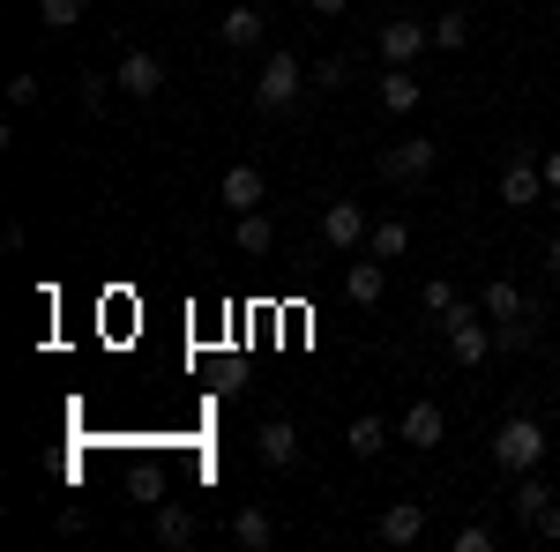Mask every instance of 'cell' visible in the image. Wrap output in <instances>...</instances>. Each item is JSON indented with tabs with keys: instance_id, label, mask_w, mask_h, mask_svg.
Wrapping results in <instances>:
<instances>
[{
	"instance_id": "cell-18",
	"label": "cell",
	"mask_w": 560,
	"mask_h": 552,
	"mask_svg": "<svg viewBox=\"0 0 560 552\" xmlns=\"http://www.w3.org/2000/svg\"><path fill=\"white\" fill-rule=\"evenodd\" d=\"M419 97H427V90H419L411 68H388V75H382V105H388V113H419Z\"/></svg>"
},
{
	"instance_id": "cell-12",
	"label": "cell",
	"mask_w": 560,
	"mask_h": 552,
	"mask_svg": "<svg viewBox=\"0 0 560 552\" xmlns=\"http://www.w3.org/2000/svg\"><path fill=\"white\" fill-rule=\"evenodd\" d=\"M382 292H388V269L374 255H359L345 269V298H351V306H382Z\"/></svg>"
},
{
	"instance_id": "cell-28",
	"label": "cell",
	"mask_w": 560,
	"mask_h": 552,
	"mask_svg": "<svg viewBox=\"0 0 560 552\" xmlns=\"http://www.w3.org/2000/svg\"><path fill=\"white\" fill-rule=\"evenodd\" d=\"M456 552H493V530H486V522H464V530H456Z\"/></svg>"
},
{
	"instance_id": "cell-10",
	"label": "cell",
	"mask_w": 560,
	"mask_h": 552,
	"mask_svg": "<svg viewBox=\"0 0 560 552\" xmlns=\"http://www.w3.org/2000/svg\"><path fill=\"white\" fill-rule=\"evenodd\" d=\"M255 456L269 470H292V463H300V425H292V419H269L255 433Z\"/></svg>"
},
{
	"instance_id": "cell-4",
	"label": "cell",
	"mask_w": 560,
	"mask_h": 552,
	"mask_svg": "<svg viewBox=\"0 0 560 552\" xmlns=\"http://www.w3.org/2000/svg\"><path fill=\"white\" fill-rule=\"evenodd\" d=\"M546 195H553V187H546V165H530V157H509V165H501V202H509V210H538Z\"/></svg>"
},
{
	"instance_id": "cell-13",
	"label": "cell",
	"mask_w": 560,
	"mask_h": 552,
	"mask_svg": "<svg viewBox=\"0 0 560 552\" xmlns=\"http://www.w3.org/2000/svg\"><path fill=\"white\" fill-rule=\"evenodd\" d=\"M261 31H269V15H261V8H247V0H240V8H224V23H217V38L232 45V52L261 45Z\"/></svg>"
},
{
	"instance_id": "cell-8",
	"label": "cell",
	"mask_w": 560,
	"mask_h": 552,
	"mask_svg": "<svg viewBox=\"0 0 560 552\" xmlns=\"http://www.w3.org/2000/svg\"><path fill=\"white\" fill-rule=\"evenodd\" d=\"M441 433H448V411H441V403H427V396L404 403V419H396V441H404V448H441Z\"/></svg>"
},
{
	"instance_id": "cell-6",
	"label": "cell",
	"mask_w": 560,
	"mask_h": 552,
	"mask_svg": "<svg viewBox=\"0 0 560 552\" xmlns=\"http://www.w3.org/2000/svg\"><path fill=\"white\" fill-rule=\"evenodd\" d=\"M382 60L388 68H411V60H419V52H427L433 45V23H411V15H396V23H382Z\"/></svg>"
},
{
	"instance_id": "cell-31",
	"label": "cell",
	"mask_w": 560,
	"mask_h": 552,
	"mask_svg": "<svg viewBox=\"0 0 560 552\" xmlns=\"http://www.w3.org/2000/svg\"><path fill=\"white\" fill-rule=\"evenodd\" d=\"M546 277H553V284H560V232H553V239H546Z\"/></svg>"
},
{
	"instance_id": "cell-16",
	"label": "cell",
	"mask_w": 560,
	"mask_h": 552,
	"mask_svg": "<svg viewBox=\"0 0 560 552\" xmlns=\"http://www.w3.org/2000/svg\"><path fill=\"white\" fill-rule=\"evenodd\" d=\"M478 306H486V321H516V314H538V306H530V298H523L509 277H493V284L478 292Z\"/></svg>"
},
{
	"instance_id": "cell-27",
	"label": "cell",
	"mask_w": 560,
	"mask_h": 552,
	"mask_svg": "<svg viewBox=\"0 0 560 552\" xmlns=\"http://www.w3.org/2000/svg\"><path fill=\"white\" fill-rule=\"evenodd\" d=\"M351 83V60H314V75H306V90H345Z\"/></svg>"
},
{
	"instance_id": "cell-9",
	"label": "cell",
	"mask_w": 560,
	"mask_h": 552,
	"mask_svg": "<svg viewBox=\"0 0 560 552\" xmlns=\"http://www.w3.org/2000/svg\"><path fill=\"white\" fill-rule=\"evenodd\" d=\"M217 195H224L232 216H247V210L269 202V179H261V165H224V187H217Z\"/></svg>"
},
{
	"instance_id": "cell-20",
	"label": "cell",
	"mask_w": 560,
	"mask_h": 552,
	"mask_svg": "<svg viewBox=\"0 0 560 552\" xmlns=\"http://www.w3.org/2000/svg\"><path fill=\"white\" fill-rule=\"evenodd\" d=\"M553 501H560V493L546 485V478H538V470H523V478H516V515H523V522H538V515L553 508Z\"/></svg>"
},
{
	"instance_id": "cell-15",
	"label": "cell",
	"mask_w": 560,
	"mask_h": 552,
	"mask_svg": "<svg viewBox=\"0 0 560 552\" xmlns=\"http://www.w3.org/2000/svg\"><path fill=\"white\" fill-rule=\"evenodd\" d=\"M232 545H240V552H269V545H277V515H269V508H240V515H232Z\"/></svg>"
},
{
	"instance_id": "cell-14",
	"label": "cell",
	"mask_w": 560,
	"mask_h": 552,
	"mask_svg": "<svg viewBox=\"0 0 560 552\" xmlns=\"http://www.w3.org/2000/svg\"><path fill=\"white\" fill-rule=\"evenodd\" d=\"M388 441H396V425H388V419H374V411H359V419L345 425V448H351V456H366V463L382 456Z\"/></svg>"
},
{
	"instance_id": "cell-25",
	"label": "cell",
	"mask_w": 560,
	"mask_h": 552,
	"mask_svg": "<svg viewBox=\"0 0 560 552\" xmlns=\"http://www.w3.org/2000/svg\"><path fill=\"white\" fill-rule=\"evenodd\" d=\"M38 23L45 31H75L83 23V0H38Z\"/></svg>"
},
{
	"instance_id": "cell-11",
	"label": "cell",
	"mask_w": 560,
	"mask_h": 552,
	"mask_svg": "<svg viewBox=\"0 0 560 552\" xmlns=\"http://www.w3.org/2000/svg\"><path fill=\"white\" fill-rule=\"evenodd\" d=\"M374 530H382V545H419V538H427V508H419V501H396V508H382Z\"/></svg>"
},
{
	"instance_id": "cell-24",
	"label": "cell",
	"mask_w": 560,
	"mask_h": 552,
	"mask_svg": "<svg viewBox=\"0 0 560 552\" xmlns=\"http://www.w3.org/2000/svg\"><path fill=\"white\" fill-rule=\"evenodd\" d=\"M464 45H471V15H464V8L433 15V52H464Z\"/></svg>"
},
{
	"instance_id": "cell-3",
	"label": "cell",
	"mask_w": 560,
	"mask_h": 552,
	"mask_svg": "<svg viewBox=\"0 0 560 552\" xmlns=\"http://www.w3.org/2000/svg\"><path fill=\"white\" fill-rule=\"evenodd\" d=\"M382 179H396V187H411V179H427L433 165H441V142H427V134H404V142H388L382 157Z\"/></svg>"
},
{
	"instance_id": "cell-32",
	"label": "cell",
	"mask_w": 560,
	"mask_h": 552,
	"mask_svg": "<svg viewBox=\"0 0 560 552\" xmlns=\"http://www.w3.org/2000/svg\"><path fill=\"white\" fill-rule=\"evenodd\" d=\"M306 8H314V15H345L351 0H306Z\"/></svg>"
},
{
	"instance_id": "cell-30",
	"label": "cell",
	"mask_w": 560,
	"mask_h": 552,
	"mask_svg": "<svg viewBox=\"0 0 560 552\" xmlns=\"http://www.w3.org/2000/svg\"><path fill=\"white\" fill-rule=\"evenodd\" d=\"M530 530H538V538H560V501H553V508H546V515H538Z\"/></svg>"
},
{
	"instance_id": "cell-2",
	"label": "cell",
	"mask_w": 560,
	"mask_h": 552,
	"mask_svg": "<svg viewBox=\"0 0 560 552\" xmlns=\"http://www.w3.org/2000/svg\"><path fill=\"white\" fill-rule=\"evenodd\" d=\"M300 90H306V68L292 60V52H269V60H261V75H255V105H261V113L300 105Z\"/></svg>"
},
{
	"instance_id": "cell-33",
	"label": "cell",
	"mask_w": 560,
	"mask_h": 552,
	"mask_svg": "<svg viewBox=\"0 0 560 552\" xmlns=\"http://www.w3.org/2000/svg\"><path fill=\"white\" fill-rule=\"evenodd\" d=\"M546 187H553V195H560V150H553V157H546Z\"/></svg>"
},
{
	"instance_id": "cell-19",
	"label": "cell",
	"mask_w": 560,
	"mask_h": 552,
	"mask_svg": "<svg viewBox=\"0 0 560 552\" xmlns=\"http://www.w3.org/2000/svg\"><path fill=\"white\" fill-rule=\"evenodd\" d=\"M404 247H411V224H404V216H382V224L366 232V255L374 261H396Z\"/></svg>"
},
{
	"instance_id": "cell-23",
	"label": "cell",
	"mask_w": 560,
	"mask_h": 552,
	"mask_svg": "<svg viewBox=\"0 0 560 552\" xmlns=\"http://www.w3.org/2000/svg\"><path fill=\"white\" fill-rule=\"evenodd\" d=\"M113 90H120V75H105V68H83V75H75L83 113H105V105H113Z\"/></svg>"
},
{
	"instance_id": "cell-5",
	"label": "cell",
	"mask_w": 560,
	"mask_h": 552,
	"mask_svg": "<svg viewBox=\"0 0 560 552\" xmlns=\"http://www.w3.org/2000/svg\"><path fill=\"white\" fill-rule=\"evenodd\" d=\"M366 232H374V224H366V210H359V202H329V210H322V239H329L345 261L366 247Z\"/></svg>"
},
{
	"instance_id": "cell-26",
	"label": "cell",
	"mask_w": 560,
	"mask_h": 552,
	"mask_svg": "<svg viewBox=\"0 0 560 552\" xmlns=\"http://www.w3.org/2000/svg\"><path fill=\"white\" fill-rule=\"evenodd\" d=\"M419 306L448 321V314H456V284H448V277H427V292H419Z\"/></svg>"
},
{
	"instance_id": "cell-7",
	"label": "cell",
	"mask_w": 560,
	"mask_h": 552,
	"mask_svg": "<svg viewBox=\"0 0 560 552\" xmlns=\"http://www.w3.org/2000/svg\"><path fill=\"white\" fill-rule=\"evenodd\" d=\"M113 75H120V97H158V90H165V60H158V52H142V45H128Z\"/></svg>"
},
{
	"instance_id": "cell-29",
	"label": "cell",
	"mask_w": 560,
	"mask_h": 552,
	"mask_svg": "<svg viewBox=\"0 0 560 552\" xmlns=\"http://www.w3.org/2000/svg\"><path fill=\"white\" fill-rule=\"evenodd\" d=\"M8 105L31 113V105H38V75H15V83H8Z\"/></svg>"
},
{
	"instance_id": "cell-21",
	"label": "cell",
	"mask_w": 560,
	"mask_h": 552,
	"mask_svg": "<svg viewBox=\"0 0 560 552\" xmlns=\"http://www.w3.org/2000/svg\"><path fill=\"white\" fill-rule=\"evenodd\" d=\"M538 343V314H516V321H493V351L501 359H516V351H530Z\"/></svg>"
},
{
	"instance_id": "cell-17",
	"label": "cell",
	"mask_w": 560,
	"mask_h": 552,
	"mask_svg": "<svg viewBox=\"0 0 560 552\" xmlns=\"http://www.w3.org/2000/svg\"><path fill=\"white\" fill-rule=\"evenodd\" d=\"M150 530H158V545H195V515H187V508H179V501H165V508H158V515H150Z\"/></svg>"
},
{
	"instance_id": "cell-1",
	"label": "cell",
	"mask_w": 560,
	"mask_h": 552,
	"mask_svg": "<svg viewBox=\"0 0 560 552\" xmlns=\"http://www.w3.org/2000/svg\"><path fill=\"white\" fill-rule=\"evenodd\" d=\"M493 463L509 470V478L538 470V463H546V425H538V419H509L501 433H493Z\"/></svg>"
},
{
	"instance_id": "cell-22",
	"label": "cell",
	"mask_w": 560,
	"mask_h": 552,
	"mask_svg": "<svg viewBox=\"0 0 560 552\" xmlns=\"http://www.w3.org/2000/svg\"><path fill=\"white\" fill-rule=\"evenodd\" d=\"M232 239H240V255H269V247H277V224H269V216H261V210H247V216H240V232H232Z\"/></svg>"
}]
</instances>
